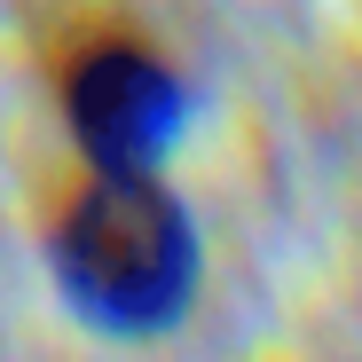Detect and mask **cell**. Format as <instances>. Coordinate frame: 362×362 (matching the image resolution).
<instances>
[{"label":"cell","instance_id":"7a4b0ae2","mask_svg":"<svg viewBox=\"0 0 362 362\" xmlns=\"http://www.w3.org/2000/svg\"><path fill=\"white\" fill-rule=\"evenodd\" d=\"M55 103L87 165H158V150L181 134L189 95L173 64L134 40L127 24H79L55 55Z\"/></svg>","mask_w":362,"mask_h":362},{"label":"cell","instance_id":"6da1fadb","mask_svg":"<svg viewBox=\"0 0 362 362\" xmlns=\"http://www.w3.org/2000/svg\"><path fill=\"white\" fill-rule=\"evenodd\" d=\"M47 268L79 323L158 339L197 291V221L158 165H87L47 213Z\"/></svg>","mask_w":362,"mask_h":362}]
</instances>
